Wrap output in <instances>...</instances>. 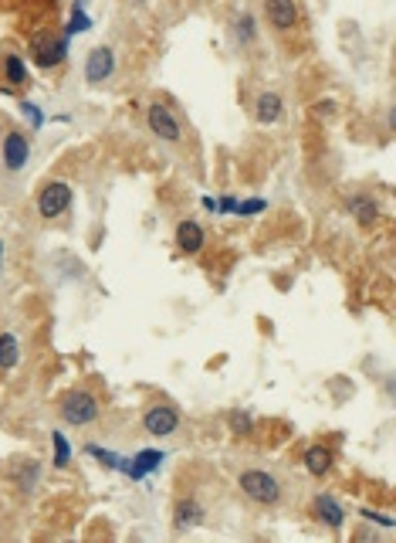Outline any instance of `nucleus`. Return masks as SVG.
<instances>
[{"label":"nucleus","instance_id":"f257e3e1","mask_svg":"<svg viewBox=\"0 0 396 543\" xmlns=\"http://www.w3.org/2000/svg\"><path fill=\"white\" fill-rule=\"evenodd\" d=\"M237 489L244 492L251 503L268 506V509L282 503V483H278V475L268 472V468H244V472L237 475Z\"/></svg>","mask_w":396,"mask_h":543},{"label":"nucleus","instance_id":"f03ea898","mask_svg":"<svg viewBox=\"0 0 396 543\" xmlns=\"http://www.w3.org/2000/svg\"><path fill=\"white\" fill-rule=\"evenodd\" d=\"M58 414H61V421H65V425L85 428V425H92V421H98V414H102V401L95 397L92 390L75 388V390H68V394L61 397Z\"/></svg>","mask_w":396,"mask_h":543},{"label":"nucleus","instance_id":"7ed1b4c3","mask_svg":"<svg viewBox=\"0 0 396 543\" xmlns=\"http://www.w3.org/2000/svg\"><path fill=\"white\" fill-rule=\"evenodd\" d=\"M146 126H150V133L159 136L163 143H180V139H183L180 119L173 116V109H170V106H163V102H152V106H146Z\"/></svg>","mask_w":396,"mask_h":543},{"label":"nucleus","instance_id":"20e7f679","mask_svg":"<svg viewBox=\"0 0 396 543\" xmlns=\"http://www.w3.org/2000/svg\"><path fill=\"white\" fill-rule=\"evenodd\" d=\"M143 428H146V435H152V438H170V435H176V428H180V411L173 404L146 407Z\"/></svg>","mask_w":396,"mask_h":543},{"label":"nucleus","instance_id":"39448f33","mask_svg":"<svg viewBox=\"0 0 396 543\" xmlns=\"http://www.w3.org/2000/svg\"><path fill=\"white\" fill-rule=\"evenodd\" d=\"M72 207V187L65 180H51L44 184V191L38 194V214L48 221V217H61V214Z\"/></svg>","mask_w":396,"mask_h":543},{"label":"nucleus","instance_id":"423d86ee","mask_svg":"<svg viewBox=\"0 0 396 543\" xmlns=\"http://www.w3.org/2000/svg\"><path fill=\"white\" fill-rule=\"evenodd\" d=\"M0 160H4V170L7 174H20L24 163L31 160V139L20 129H11L4 136V150H0Z\"/></svg>","mask_w":396,"mask_h":543},{"label":"nucleus","instance_id":"0eeeda50","mask_svg":"<svg viewBox=\"0 0 396 543\" xmlns=\"http://www.w3.org/2000/svg\"><path fill=\"white\" fill-rule=\"evenodd\" d=\"M31 55H34V65H41V68H58L61 61L68 58V38L38 34L34 44H31Z\"/></svg>","mask_w":396,"mask_h":543},{"label":"nucleus","instance_id":"6e6552de","mask_svg":"<svg viewBox=\"0 0 396 543\" xmlns=\"http://www.w3.org/2000/svg\"><path fill=\"white\" fill-rule=\"evenodd\" d=\"M115 72V51L109 44H98L88 51V58H85V82L88 85H102L105 78H112Z\"/></svg>","mask_w":396,"mask_h":543},{"label":"nucleus","instance_id":"1a4fd4ad","mask_svg":"<svg viewBox=\"0 0 396 543\" xmlns=\"http://www.w3.org/2000/svg\"><path fill=\"white\" fill-rule=\"evenodd\" d=\"M264 18L275 31H291L298 24V4L295 0H264Z\"/></svg>","mask_w":396,"mask_h":543},{"label":"nucleus","instance_id":"9d476101","mask_svg":"<svg viewBox=\"0 0 396 543\" xmlns=\"http://www.w3.org/2000/svg\"><path fill=\"white\" fill-rule=\"evenodd\" d=\"M312 513H315V520H319V523H325L329 530H339V526L345 523V509H342V503H339V499H332L329 492L315 496Z\"/></svg>","mask_w":396,"mask_h":543},{"label":"nucleus","instance_id":"9b49d317","mask_svg":"<svg viewBox=\"0 0 396 543\" xmlns=\"http://www.w3.org/2000/svg\"><path fill=\"white\" fill-rule=\"evenodd\" d=\"M204 245H207V234L197 221H180L176 224V248L183 255H197Z\"/></svg>","mask_w":396,"mask_h":543},{"label":"nucleus","instance_id":"f8f14e48","mask_svg":"<svg viewBox=\"0 0 396 543\" xmlns=\"http://www.w3.org/2000/svg\"><path fill=\"white\" fill-rule=\"evenodd\" d=\"M204 516H207L204 506L197 503L193 496H187V499H180L176 509H173V526H176V530H193V526L204 523Z\"/></svg>","mask_w":396,"mask_h":543},{"label":"nucleus","instance_id":"ddd939ff","mask_svg":"<svg viewBox=\"0 0 396 543\" xmlns=\"http://www.w3.org/2000/svg\"><path fill=\"white\" fill-rule=\"evenodd\" d=\"M282 109H284V102L278 92H261L258 102H254V119H258L261 126H271V122L282 119Z\"/></svg>","mask_w":396,"mask_h":543},{"label":"nucleus","instance_id":"4468645a","mask_svg":"<svg viewBox=\"0 0 396 543\" xmlns=\"http://www.w3.org/2000/svg\"><path fill=\"white\" fill-rule=\"evenodd\" d=\"M345 207L352 211V217H356L362 228H369V224H376V217H379V204L373 200V197H366V194H352L349 200H345Z\"/></svg>","mask_w":396,"mask_h":543},{"label":"nucleus","instance_id":"2eb2a0df","mask_svg":"<svg viewBox=\"0 0 396 543\" xmlns=\"http://www.w3.org/2000/svg\"><path fill=\"white\" fill-rule=\"evenodd\" d=\"M305 468H308V472H312V475H329V472H332V462H336V455H332V448L329 445H312L308 448V452H305Z\"/></svg>","mask_w":396,"mask_h":543},{"label":"nucleus","instance_id":"dca6fc26","mask_svg":"<svg viewBox=\"0 0 396 543\" xmlns=\"http://www.w3.org/2000/svg\"><path fill=\"white\" fill-rule=\"evenodd\" d=\"M159 462H163V452H152V448H146V452H139V455L129 462V472H126V475H132V479H143V475L156 472V468H159Z\"/></svg>","mask_w":396,"mask_h":543},{"label":"nucleus","instance_id":"f3484780","mask_svg":"<svg viewBox=\"0 0 396 543\" xmlns=\"http://www.w3.org/2000/svg\"><path fill=\"white\" fill-rule=\"evenodd\" d=\"M20 364V340L14 333H0V370H14Z\"/></svg>","mask_w":396,"mask_h":543},{"label":"nucleus","instance_id":"a211bd4d","mask_svg":"<svg viewBox=\"0 0 396 543\" xmlns=\"http://www.w3.org/2000/svg\"><path fill=\"white\" fill-rule=\"evenodd\" d=\"M38 479H41V462H34V459H27V462H20L14 468V483H18L20 492H34Z\"/></svg>","mask_w":396,"mask_h":543},{"label":"nucleus","instance_id":"6ab92c4d","mask_svg":"<svg viewBox=\"0 0 396 543\" xmlns=\"http://www.w3.org/2000/svg\"><path fill=\"white\" fill-rule=\"evenodd\" d=\"M4 75H7V82H11L14 89L27 85V68H24L20 55H7V58H4Z\"/></svg>","mask_w":396,"mask_h":543},{"label":"nucleus","instance_id":"aec40b11","mask_svg":"<svg viewBox=\"0 0 396 543\" xmlns=\"http://www.w3.org/2000/svg\"><path fill=\"white\" fill-rule=\"evenodd\" d=\"M51 445H55V468H68L72 462V445H68V438H65V431H51Z\"/></svg>","mask_w":396,"mask_h":543},{"label":"nucleus","instance_id":"412c9836","mask_svg":"<svg viewBox=\"0 0 396 543\" xmlns=\"http://www.w3.org/2000/svg\"><path fill=\"white\" fill-rule=\"evenodd\" d=\"M92 459H98L105 468H119V472H129V462L126 459H119V455H112V452H105V448H98V445H88L85 448Z\"/></svg>","mask_w":396,"mask_h":543},{"label":"nucleus","instance_id":"4be33fe9","mask_svg":"<svg viewBox=\"0 0 396 543\" xmlns=\"http://www.w3.org/2000/svg\"><path fill=\"white\" fill-rule=\"evenodd\" d=\"M68 34H85V31H92V18L85 14V11H72V18H68V27H65Z\"/></svg>","mask_w":396,"mask_h":543},{"label":"nucleus","instance_id":"5701e85b","mask_svg":"<svg viewBox=\"0 0 396 543\" xmlns=\"http://www.w3.org/2000/svg\"><path fill=\"white\" fill-rule=\"evenodd\" d=\"M227 425H230L234 435H251V414H244V411H230V414H227Z\"/></svg>","mask_w":396,"mask_h":543},{"label":"nucleus","instance_id":"b1692460","mask_svg":"<svg viewBox=\"0 0 396 543\" xmlns=\"http://www.w3.org/2000/svg\"><path fill=\"white\" fill-rule=\"evenodd\" d=\"M234 27H237V38L244 41H254V34H258V27H254V18H251V14H241V18L234 20Z\"/></svg>","mask_w":396,"mask_h":543},{"label":"nucleus","instance_id":"393cba45","mask_svg":"<svg viewBox=\"0 0 396 543\" xmlns=\"http://www.w3.org/2000/svg\"><path fill=\"white\" fill-rule=\"evenodd\" d=\"M268 204H264L261 197H251V200H244V204H237V214L241 217H251V214H261Z\"/></svg>","mask_w":396,"mask_h":543},{"label":"nucleus","instance_id":"a878e982","mask_svg":"<svg viewBox=\"0 0 396 543\" xmlns=\"http://www.w3.org/2000/svg\"><path fill=\"white\" fill-rule=\"evenodd\" d=\"M20 109H24V116L31 119V129H41V126H44V113H41L34 102H24Z\"/></svg>","mask_w":396,"mask_h":543},{"label":"nucleus","instance_id":"bb28decb","mask_svg":"<svg viewBox=\"0 0 396 543\" xmlns=\"http://www.w3.org/2000/svg\"><path fill=\"white\" fill-rule=\"evenodd\" d=\"M217 211H220V214L237 211V197H224V200H217Z\"/></svg>","mask_w":396,"mask_h":543}]
</instances>
